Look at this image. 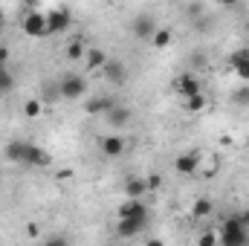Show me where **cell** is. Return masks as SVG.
Listing matches in <instances>:
<instances>
[{"label":"cell","mask_w":249,"mask_h":246,"mask_svg":"<svg viewBox=\"0 0 249 246\" xmlns=\"http://www.w3.org/2000/svg\"><path fill=\"white\" fill-rule=\"evenodd\" d=\"M217 246H249V229L241 226L238 214H229L217 229Z\"/></svg>","instance_id":"obj_1"},{"label":"cell","mask_w":249,"mask_h":246,"mask_svg":"<svg viewBox=\"0 0 249 246\" xmlns=\"http://www.w3.org/2000/svg\"><path fill=\"white\" fill-rule=\"evenodd\" d=\"M58 90H61V99H67V102H78V99H84L87 90H90L87 75H81V72H70V75H64L61 81H58Z\"/></svg>","instance_id":"obj_2"},{"label":"cell","mask_w":249,"mask_h":246,"mask_svg":"<svg viewBox=\"0 0 249 246\" xmlns=\"http://www.w3.org/2000/svg\"><path fill=\"white\" fill-rule=\"evenodd\" d=\"M20 29L29 38H47V15L38 12L35 6H29L26 15H23V20H20Z\"/></svg>","instance_id":"obj_3"},{"label":"cell","mask_w":249,"mask_h":246,"mask_svg":"<svg viewBox=\"0 0 249 246\" xmlns=\"http://www.w3.org/2000/svg\"><path fill=\"white\" fill-rule=\"evenodd\" d=\"M70 23H72V12L67 6H55L47 12V35H61L70 29Z\"/></svg>","instance_id":"obj_4"},{"label":"cell","mask_w":249,"mask_h":246,"mask_svg":"<svg viewBox=\"0 0 249 246\" xmlns=\"http://www.w3.org/2000/svg\"><path fill=\"white\" fill-rule=\"evenodd\" d=\"M116 217L119 220H142V223H151V211L142 200H124L122 206L116 209Z\"/></svg>","instance_id":"obj_5"},{"label":"cell","mask_w":249,"mask_h":246,"mask_svg":"<svg viewBox=\"0 0 249 246\" xmlns=\"http://www.w3.org/2000/svg\"><path fill=\"white\" fill-rule=\"evenodd\" d=\"M171 90H174L180 99H191V96L203 93V84H200V78H197L194 72H183V75H177V78L171 81Z\"/></svg>","instance_id":"obj_6"},{"label":"cell","mask_w":249,"mask_h":246,"mask_svg":"<svg viewBox=\"0 0 249 246\" xmlns=\"http://www.w3.org/2000/svg\"><path fill=\"white\" fill-rule=\"evenodd\" d=\"M124 148H127V142H124V136H119V133H110V136H102V139H99V151H102L105 157H110V159L122 157Z\"/></svg>","instance_id":"obj_7"},{"label":"cell","mask_w":249,"mask_h":246,"mask_svg":"<svg viewBox=\"0 0 249 246\" xmlns=\"http://www.w3.org/2000/svg\"><path fill=\"white\" fill-rule=\"evenodd\" d=\"M157 20L151 18V15H139L136 20H133V35L139 38V41H151L154 35H157Z\"/></svg>","instance_id":"obj_8"},{"label":"cell","mask_w":249,"mask_h":246,"mask_svg":"<svg viewBox=\"0 0 249 246\" xmlns=\"http://www.w3.org/2000/svg\"><path fill=\"white\" fill-rule=\"evenodd\" d=\"M174 168H177V174H186V177L197 174V171H200V154H197V151L180 154V157L174 159Z\"/></svg>","instance_id":"obj_9"},{"label":"cell","mask_w":249,"mask_h":246,"mask_svg":"<svg viewBox=\"0 0 249 246\" xmlns=\"http://www.w3.org/2000/svg\"><path fill=\"white\" fill-rule=\"evenodd\" d=\"M107 61H110V58H107V53H105L102 47H90L87 55H84V70H87V72H102Z\"/></svg>","instance_id":"obj_10"},{"label":"cell","mask_w":249,"mask_h":246,"mask_svg":"<svg viewBox=\"0 0 249 246\" xmlns=\"http://www.w3.org/2000/svg\"><path fill=\"white\" fill-rule=\"evenodd\" d=\"M229 64H232V70H235V75H238V78L249 81V47L235 50V53H232V58H229Z\"/></svg>","instance_id":"obj_11"},{"label":"cell","mask_w":249,"mask_h":246,"mask_svg":"<svg viewBox=\"0 0 249 246\" xmlns=\"http://www.w3.org/2000/svg\"><path fill=\"white\" fill-rule=\"evenodd\" d=\"M113 107H116V102H113L110 96H96V99H90V102H87V107H84V110H87L90 116H107Z\"/></svg>","instance_id":"obj_12"},{"label":"cell","mask_w":249,"mask_h":246,"mask_svg":"<svg viewBox=\"0 0 249 246\" xmlns=\"http://www.w3.org/2000/svg\"><path fill=\"white\" fill-rule=\"evenodd\" d=\"M26 148H29V142H23V139H12L9 145H6V159L9 162H15V165H23V159H26Z\"/></svg>","instance_id":"obj_13"},{"label":"cell","mask_w":249,"mask_h":246,"mask_svg":"<svg viewBox=\"0 0 249 246\" xmlns=\"http://www.w3.org/2000/svg\"><path fill=\"white\" fill-rule=\"evenodd\" d=\"M142 194H148L145 177H127L124 180V200H142Z\"/></svg>","instance_id":"obj_14"},{"label":"cell","mask_w":249,"mask_h":246,"mask_svg":"<svg viewBox=\"0 0 249 246\" xmlns=\"http://www.w3.org/2000/svg\"><path fill=\"white\" fill-rule=\"evenodd\" d=\"M102 75H105L110 84H124V81H127V70H124L122 61H107L105 70H102Z\"/></svg>","instance_id":"obj_15"},{"label":"cell","mask_w":249,"mask_h":246,"mask_svg":"<svg viewBox=\"0 0 249 246\" xmlns=\"http://www.w3.org/2000/svg\"><path fill=\"white\" fill-rule=\"evenodd\" d=\"M145 226H148V223H142V220H116V235L124 238V241H130V238H136Z\"/></svg>","instance_id":"obj_16"},{"label":"cell","mask_w":249,"mask_h":246,"mask_svg":"<svg viewBox=\"0 0 249 246\" xmlns=\"http://www.w3.org/2000/svg\"><path fill=\"white\" fill-rule=\"evenodd\" d=\"M87 50H90V47H87V41H84L81 35H75V38L67 44V50H64V53H67V58H70V61H84Z\"/></svg>","instance_id":"obj_17"},{"label":"cell","mask_w":249,"mask_h":246,"mask_svg":"<svg viewBox=\"0 0 249 246\" xmlns=\"http://www.w3.org/2000/svg\"><path fill=\"white\" fill-rule=\"evenodd\" d=\"M212 211H214V203H212L209 197H197V200L191 203V217H197V220L209 217Z\"/></svg>","instance_id":"obj_18"},{"label":"cell","mask_w":249,"mask_h":246,"mask_svg":"<svg viewBox=\"0 0 249 246\" xmlns=\"http://www.w3.org/2000/svg\"><path fill=\"white\" fill-rule=\"evenodd\" d=\"M107 122L113 124V127H124V124L130 122V107H122V105H116V107L107 113Z\"/></svg>","instance_id":"obj_19"},{"label":"cell","mask_w":249,"mask_h":246,"mask_svg":"<svg viewBox=\"0 0 249 246\" xmlns=\"http://www.w3.org/2000/svg\"><path fill=\"white\" fill-rule=\"evenodd\" d=\"M183 107H186L188 113L206 110V93H197V96H191V99H183Z\"/></svg>","instance_id":"obj_20"},{"label":"cell","mask_w":249,"mask_h":246,"mask_svg":"<svg viewBox=\"0 0 249 246\" xmlns=\"http://www.w3.org/2000/svg\"><path fill=\"white\" fill-rule=\"evenodd\" d=\"M171 41H174L171 29H157V35L151 38V47H157V50H165V47H171Z\"/></svg>","instance_id":"obj_21"},{"label":"cell","mask_w":249,"mask_h":246,"mask_svg":"<svg viewBox=\"0 0 249 246\" xmlns=\"http://www.w3.org/2000/svg\"><path fill=\"white\" fill-rule=\"evenodd\" d=\"M41 110H44V102H41V99H29V102L23 105V116H29V119H38Z\"/></svg>","instance_id":"obj_22"},{"label":"cell","mask_w":249,"mask_h":246,"mask_svg":"<svg viewBox=\"0 0 249 246\" xmlns=\"http://www.w3.org/2000/svg\"><path fill=\"white\" fill-rule=\"evenodd\" d=\"M197 246H217V229H203L197 235Z\"/></svg>","instance_id":"obj_23"},{"label":"cell","mask_w":249,"mask_h":246,"mask_svg":"<svg viewBox=\"0 0 249 246\" xmlns=\"http://www.w3.org/2000/svg\"><path fill=\"white\" fill-rule=\"evenodd\" d=\"M58 99H61L58 84H44V99H41V102H58Z\"/></svg>","instance_id":"obj_24"},{"label":"cell","mask_w":249,"mask_h":246,"mask_svg":"<svg viewBox=\"0 0 249 246\" xmlns=\"http://www.w3.org/2000/svg\"><path fill=\"white\" fill-rule=\"evenodd\" d=\"M15 87V78L9 72V67H0V90H12Z\"/></svg>","instance_id":"obj_25"},{"label":"cell","mask_w":249,"mask_h":246,"mask_svg":"<svg viewBox=\"0 0 249 246\" xmlns=\"http://www.w3.org/2000/svg\"><path fill=\"white\" fill-rule=\"evenodd\" d=\"M145 183H148V191H160L162 188V177L160 174H151V177H145Z\"/></svg>","instance_id":"obj_26"},{"label":"cell","mask_w":249,"mask_h":246,"mask_svg":"<svg viewBox=\"0 0 249 246\" xmlns=\"http://www.w3.org/2000/svg\"><path fill=\"white\" fill-rule=\"evenodd\" d=\"M232 102H235V105H249V87H244V90H238V93L232 96Z\"/></svg>","instance_id":"obj_27"},{"label":"cell","mask_w":249,"mask_h":246,"mask_svg":"<svg viewBox=\"0 0 249 246\" xmlns=\"http://www.w3.org/2000/svg\"><path fill=\"white\" fill-rule=\"evenodd\" d=\"M26 235H29V238H38V235H41V226H38V223H26Z\"/></svg>","instance_id":"obj_28"},{"label":"cell","mask_w":249,"mask_h":246,"mask_svg":"<svg viewBox=\"0 0 249 246\" xmlns=\"http://www.w3.org/2000/svg\"><path fill=\"white\" fill-rule=\"evenodd\" d=\"M238 220H241V226L249 229V209H241V211H238Z\"/></svg>","instance_id":"obj_29"},{"label":"cell","mask_w":249,"mask_h":246,"mask_svg":"<svg viewBox=\"0 0 249 246\" xmlns=\"http://www.w3.org/2000/svg\"><path fill=\"white\" fill-rule=\"evenodd\" d=\"M0 67H9V50L0 47Z\"/></svg>","instance_id":"obj_30"},{"label":"cell","mask_w":249,"mask_h":246,"mask_svg":"<svg viewBox=\"0 0 249 246\" xmlns=\"http://www.w3.org/2000/svg\"><path fill=\"white\" fill-rule=\"evenodd\" d=\"M44 246H67V241H64V238H50Z\"/></svg>","instance_id":"obj_31"},{"label":"cell","mask_w":249,"mask_h":246,"mask_svg":"<svg viewBox=\"0 0 249 246\" xmlns=\"http://www.w3.org/2000/svg\"><path fill=\"white\" fill-rule=\"evenodd\" d=\"M145 246H168V244H165V241H160V238H148Z\"/></svg>","instance_id":"obj_32"}]
</instances>
